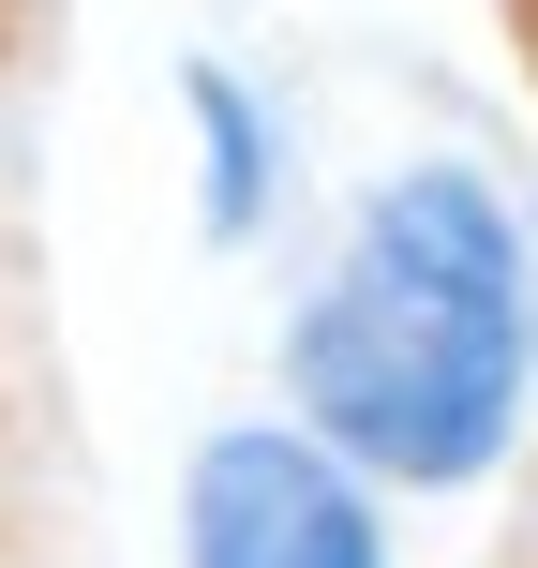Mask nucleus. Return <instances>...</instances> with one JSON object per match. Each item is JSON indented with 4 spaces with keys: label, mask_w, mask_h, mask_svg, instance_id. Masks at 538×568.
Here are the masks:
<instances>
[{
    "label": "nucleus",
    "mask_w": 538,
    "mask_h": 568,
    "mask_svg": "<svg viewBox=\"0 0 538 568\" xmlns=\"http://www.w3.org/2000/svg\"><path fill=\"white\" fill-rule=\"evenodd\" d=\"M180 568H389V494L284 419H210L180 464Z\"/></svg>",
    "instance_id": "nucleus-2"
},
{
    "label": "nucleus",
    "mask_w": 538,
    "mask_h": 568,
    "mask_svg": "<svg viewBox=\"0 0 538 568\" xmlns=\"http://www.w3.org/2000/svg\"><path fill=\"white\" fill-rule=\"evenodd\" d=\"M195 135H210V240H255L270 225V180H284V135H270V105L225 75V60H195Z\"/></svg>",
    "instance_id": "nucleus-3"
},
{
    "label": "nucleus",
    "mask_w": 538,
    "mask_h": 568,
    "mask_svg": "<svg viewBox=\"0 0 538 568\" xmlns=\"http://www.w3.org/2000/svg\"><path fill=\"white\" fill-rule=\"evenodd\" d=\"M538 404V240L479 165H389L284 314V434L359 494H479Z\"/></svg>",
    "instance_id": "nucleus-1"
}]
</instances>
